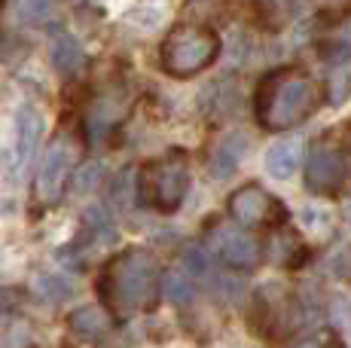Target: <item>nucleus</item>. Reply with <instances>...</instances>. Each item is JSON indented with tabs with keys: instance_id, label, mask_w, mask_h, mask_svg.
<instances>
[{
	"instance_id": "1",
	"label": "nucleus",
	"mask_w": 351,
	"mask_h": 348,
	"mask_svg": "<svg viewBox=\"0 0 351 348\" xmlns=\"http://www.w3.org/2000/svg\"><path fill=\"white\" fill-rule=\"evenodd\" d=\"M327 101L324 83L300 64L263 73L254 92V116L266 132H290Z\"/></svg>"
},
{
	"instance_id": "2",
	"label": "nucleus",
	"mask_w": 351,
	"mask_h": 348,
	"mask_svg": "<svg viewBox=\"0 0 351 348\" xmlns=\"http://www.w3.org/2000/svg\"><path fill=\"white\" fill-rule=\"evenodd\" d=\"M98 297L113 321H128L141 312H153L162 299L159 260L144 247H125L101 269Z\"/></svg>"
},
{
	"instance_id": "3",
	"label": "nucleus",
	"mask_w": 351,
	"mask_h": 348,
	"mask_svg": "<svg viewBox=\"0 0 351 348\" xmlns=\"http://www.w3.org/2000/svg\"><path fill=\"white\" fill-rule=\"evenodd\" d=\"M220 55V37L199 22H178L159 46V68L174 79H190L208 71Z\"/></svg>"
},
{
	"instance_id": "4",
	"label": "nucleus",
	"mask_w": 351,
	"mask_h": 348,
	"mask_svg": "<svg viewBox=\"0 0 351 348\" xmlns=\"http://www.w3.org/2000/svg\"><path fill=\"white\" fill-rule=\"evenodd\" d=\"M138 202L159 214H174L190 192V156L168 150L138 169Z\"/></svg>"
},
{
	"instance_id": "5",
	"label": "nucleus",
	"mask_w": 351,
	"mask_h": 348,
	"mask_svg": "<svg viewBox=\"0 0 351 348\" xmlns=\"http://www.w3.org/2000/svg\"><path fill=\"white\" fill-rule=\"evenodd\" d=\"M83 150H86V138L80 135V129H73V125H64V129L52 138L49 150H46L43 162H40V171H37L34 202H40L43 208H52V205L62 199V192L67 190V184H71L73 169H77Z\"/></svg>"
},
{
	"instance_id": "6",
	"label": "nucleus",
	"mask_w": 351,
	"mask_h": 348,
	"mask_svg": "<svg viewBox=\"0 0 351 348\" xmlns=\"http://www.w3.org/2000/svg\"><path fill=\"white\" fill-rule=\"evenodd\" d=\"M348 169H351V140L342 132L330 129L308 150V159H306L308 192L327 196V199L339 196L348 180Z\"/></svg>"
},
{
	"instance_id": "7",
	"label": "nucleus",
	"mask_w": 351,
	"mask_h": 348,
	"mask_svg": "<svg viewBox=\"0 0 351 348\" xmlns=\"http://www.w3.org/2000/svg\"><path fill=\"white\" fill-rule=\"evenodd\" d=\"M205 245L214 257L229 269L251 272L263 263V245L256 242L254 229L229 220H211L205 226Z\"/></svg>"
},
{
	"instance_id": "8",
	"label": "nucleus",
	"mask_w": 351,
	"mask_h": 348,
	"mask_svg": "<svg viewBox=\"0 0 351 348\" xmlns=\"http://www.w3.org/2000/svg\"><path fill=\"white\" fill-rule=\"evenodd\" d=\"M226 211L235 223L247 226V229H275V226L287 223V208L281 205V199H275L266 186L260 184H241L239 190L229 196Z\"/></svg>"
},
{
	"instance_id": "9",
	"label": "nucleus",
	"mask_w": 351,
	"mask_h": 348,
	"mask_svg": "<svg viewBox=\"0 0 351 348\" xmlns=\"http://www.w3.org/2000/svg\"><path fill=\"white\" fill-rule=\"evenodd\" d=\"M296 318L293 297L281 287H266L254 297V324L260 327L263 336L281 339L278 330H290V321Z\"/></svg>"
},
{
	"instance_id": "10",
	"label": "nucleus",
	"mask_w": 351,
	"mask_h": 348,
	"mask_svg": "<svg viewBox=\"0 0 351 348\" xmlns=\"http://www.w3.org/2000/svg\"><path fill=\"white\" fill-rule=\"evenodd\" d=\"M40 132H43V116L34 104H22L16 113V150H12V174H22L37 156Z\"/></svg>"
},
{
	"instance_id": "11",
	"label": "nucleus",
	"mask_w": 351,
	"mask_h": 348,
	"mask_svg": "<svg viewBox=\"0 0 351 348\" xmlns=\"http://www.w3.org/2000/svg\"><path fill=\"white\" fill-rule=\"evenodd\" d=\"M269 253V260H275V263H281L285 269H296V266L306 260V245L300 242V236L296 232L287 229V223L275 226V229H269V238L266 245H263V257Z\"/></svg>"
},
{
	"instance_id": "12",
	"label": "nucleus",
	"mask_w": 351,
	"mask_h": 348,
	"mask_svg": "<svg viewBox=\"0 0 351 348\" xmlns=\"http://www.w3.org/2000/svg\"><path fill=\"white\" fill-rule=\"evenodd\" d=\"M67 327L86 343H95L107 330H110V312L98 309V306H83V309L67 314Z\"/></svg>"
},
{
	"instance_id": "13",
	"label": "nucleus",
	"mask_w": 351,
	"mask_h": 348,
	"mask_svg": "<svg viewBox=\"0 0 351 348\" xmlns=\"http://www.w3.org/2000/svg\"><path fill=\"white\" fill-rule=\"evenodd\" d=\"M330 58V83H324V92L330 101H346L351 95V52L336 49Z\"/></svg>"
},
{
	"instance_id": "14",
	"label": "nucleus",
	"mask_w": 351,
	"mask_h": 348,
	"mask_svg": "<svg viewBox=\"0 0 351 348\" xmlns=\"http://www.w3.org/2000/svg\"><path fill=\"white\" fill-rule=\"evenodd\" d=\"M296 162H300V140H281L266 153V169L278 180H287L296 171Z\"/></svg>"
},
{
	"instance_id": "15",
	"label": "nucleus",
	"mask_w": 351,
	"mask_h": 348,
	"mask_svg": "<svg viewBox=\"0 0 351 348\" xmlns=\"http://www.w3.org/2000/svg\"><path fill=\"white\" fill-rule=\"evenodd\" d=\"M83 46L77 43L71 34H62L56 37V43H52V64H56L58 73H64V77H71L73 71L83 64Z\"/></svg>"
},
{
	"instance_id": "16",
	"label": "nucleus",
	"mask_w": 351,
	"mask_h": 348,
	"mask_svg": "<svg viewBox=\"0 0 351 348\" xmlns=\"http://www.w3.org/2000/svg\"><path fill=\"white\" fill-rule=\"evenodd\" d=\"M162 293H165L174 306H186L193 299V293H195L193 278L186 275V272H171V275H162Z\"/></svg>"
},
{
	"instance_id": "17",
	"label": "nucleus",
	"mask_w": 351,
	"mask_h": 348,
	"mask_svg": "<svg viewBox=\"0 0 351 348\" xmlns=\"http://www.w3.org/2000/svg\"><path fill=\"white\" fill-rule=\"evenodd\" d=\"M321 3V12H327L330 18H339L342 12L351 10V0H318Z\"/></svg>"
},
{
	"instance_id": "18",
	"label": "nucleus",
	"mask_w": 351,
	"mask_h": 348,
	"mask_svg": "<svg viewBox=\"0 0 351 348\" xmlns=\"http://www.w3.org/2000/svg\"><path fill=\"white\" fill-rule=\"evenodd\" d=\"M0 6H3V0H0Z\"/></svg>"
}]
</instances>
